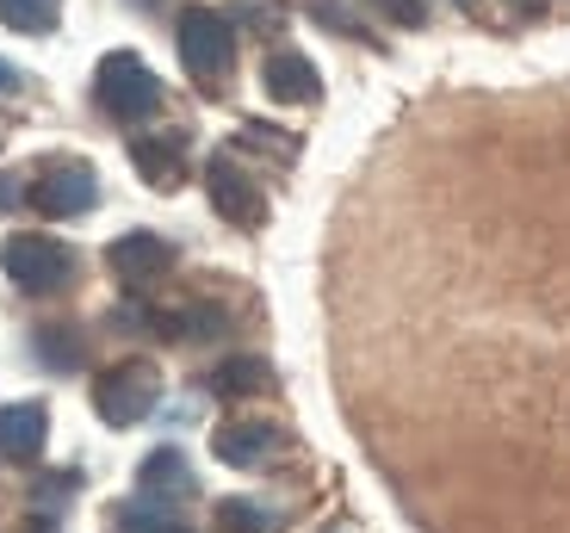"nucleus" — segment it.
Instances as JSON below:
<instances>
[{"instance_id": "1", "label": "nucleus", "mask_w": 570, "mask_h": 533, "mask_svg": "<svg viewBox=\"0 0 570 533\" xmlns=\"http://www.w3.org/2000/svg\"><path fill=\"white\" fill-rule=\"evenodd\" d=\"M94 100H100L118 125H137V118H149L161 106V81L142 57L112 50V57L100 62V75H94Z\"/></svg>"}, {"instance_id": "2", "label": "nucleus", "mask_w": 570, "mask_h": 533, "mask_svg": "<svg viewBox=\"0 0 570 533\" xmlns=\"http://www.w3.org/2000/svg\"><path fill=\"white\" fill-rule=\"evenodd\" d=\"M174 38H180L186 75H199L205 87H217L229 75V62H236V31H229V19L212 13V7H186Z\"/></svg>"}, {"instance_id": "3", "label": "nucleus", "mask_w": 570, "mask_h": 533, "mask_svg": "<svg viewBox=\"0 0 570 533\" xmlns=\"http://www.w3.org/2000/svg\"><path fill=\"white\" fill-rule=\"evenodd\" d=\"M156 397H161V378H156L149 361H125V366H112L106 378H94V409H100L112 428L142 422L149 409H156Z\"/></svg>"}, {"instance_id": "4", "label": "nucleus", "mask_w": 570, "mask_h": 533, "mask_svg": "<svg viewBox=\"0 0 570 533\" xmlns=\"http://www.w3.org/2000/svg\"><path fill=\"white\" fill-rule=\"evenodd\" d=\"M0 260H7V279L19 292H62L75 274V255L62 243H50V236H13L0 248Z\"/></svg>"}, {"instance_id": "5", "label": "nucleus", "mask_w": 570, "mask_h": 533, "mask_svg": "<svg viewBox=\"0 0 570 533\" xmlns=\"http://www.w3.org/2000/svg\"><path fill=\"white\" fill-rule=\"evenodd\" d=\"M205 193H212L217 217H229V224H243V230H255L261 217H267V199L255 193V180H248L243 168L229 156H212V168H205Z\"/></svg>"}, {"instance_id": "6", "label": "nucleus", "mask_w": 570, "mask_h": 533, "mask_svg": "<svg viewBox=\"0 0 570 533\" xmlns=\"http://www.w3.org/2000/svg\"><path fill=\"white\" fill-rule=\"evenodd\" d=\"M106 267H112L125 286H149V279H161L174 267V248L161 243V236H149V230H130V236H118V243L106 248Z\"/></svg>"}, {"instance_id": "7", "label": "nucleus", "mask_w": 570, "mask_h": 533, "mask_svg": "<svg viewBox=\"0 0 570 533\" xmlns=\"http://www.w3.org/2000/svg\"><path fill=\"white\" fill-rule=\"evenodd\" d=\"M94 199H100V180L87 168H57L31 187V205L43 217H81V211H94Z\"/></svg>"}, {"instance_id": "8", "label": "nucleus", "mask_w": 570, "mask_h": 533, "mask_svg": "<svg viewBox=\"0 0 570 533\" xmlns=\"http://www.w3.org/2000/svg\"><path fill=\"white\" fill-rule=\"evenodd\" d=\"M261 81H267V93L285 100V106L316 100V69H311V57H298V50H273V57L261 62Z\"/></svg>"}, {"instance_id": "9", "label": "nucleus", "mask_w": 570, "mask_h": 533, "mask_svg": "<svg viewBox=\"0 0 570 533\" xmlns=\"http://www.w3.org/2000/svg\"><path fill=\"white\" fill-rule=\"evenodd\" d=\"M43 428H50L43 404H7L0 409V460H38Z\"/></svg>"}, {"instance_id": "10", "label": "nucleus", "mask_w": 570, "mask_h": 533, "mask_svg": "<svg viewBox=\"0 0 570 533\" xmlns=\"http://www.w3.org/2000/svg\"><path fill=\"white\" fill-rule=\"evenodd\" d=\"M273 447V428L267 422H224V428L212 434V453L224 465H261Z\"/></svg>"}, {"instance_id": "11", "label": "nucleus", "mask_w": 570, "mask_h": 533, "mask_svg": "<svg viewBox=\"0 0 570 533\" xmlns=\"http://www.w3.org/2000/svg\"><path fill=\"white\" fill-rule=\"evenodd\" d=\"M130 161H137L142 180L180 187V144H168V137H137V144H130Z\"/></svg>"}, {"instance_id": "12", "label": "nucleus", "mask_w": 570, "mask_h": 533, "mask_svg": "<svg viewBox=\"0 0 570 533\" xmlns=\"http://www.w3.org/2000/svg\"><path fill=\"white\" fill-rule=\"evenodd\" d=\"M57 19H62V0H0V26L26 31V38L57 31Z\"/></svg>"}, {"instance_id": "13", "label": "nucleus", "mask_w": 570, "mask_h": 533, "mask_svg": "<svg viewBox=\"0 0 570 533\" xmlns=\"http://www.w3.org/2000/svg\"><path fill=\"white\" fill-rule=\"evenodd\" d=\"M217 527L224 533H273L279 515H273L267 503H248V496H224V503H217Z\"/></svg>"}, {"instance_id": "14", "label": "nucleus", "mask_w": 570, "mask_h": 533, "mask_svg": "<svg viewBox=\"0 0 570 533\" xmlns=\"http://www.w3.org/2000/svg\"><path fill=\"white\" fill-rule=\"evenodd\" d=\"M212 391L217 397H248V391H267V361H224L212 373Z\"/></svg>"}, {"instance_id": "15", "label": "nucleus", "mask_w": 570, "mask_h": 533, "mask_svg": "<svg viewBox=\"0 0 570 533\" xmlns=\"http://www.w3.org/2000/svg\"><path fill=\"white\" fill-rule=\"evenodd\" d=\"M142 491H186V460L174 447L149 453L142 460Z\"/></svg>"}, {"instance_id": "16", "label": "nucleus", "mask_w": 570, "mask_h": 533, "mask_svg": "<svg viewBox=\"0 0 570 533\" xmlns=\"http://www.w3.org/2000/svg\"><path fill=\"white\" fill-rule=\"evenodd\" d=\"M38 354H43L50 366H62V373H69V366H81V342H75L69 329H43V335H38Z\"/></svg>"}, {"instance_id": "17", "label": "nucleus", "mask_w": 570, "mask_h": 533, "mask_svg": "<svg viewBox=\"0 0 570 533\" xmlns=\"http://www.w3.org/2000/svg\"><path fill=\"white\" fill-rule=\"evenodd\" d=\"M118 533H186V527L156 515V509H118Z\"/></svg>"}, {"instance_id": "18", "label": "nucleus", "mask_w": 570, "mask_h": 533, "mask_svg": "<svg viewBox=\"0 0 570 533\" xmlns=\"http://www.w3.org/2000/svg\"><path fill=\"white\" fill-rule=\"evenodd\" d=\"M385 13L403 19V26H415V19H422V0H385Z\"/></svg>"}, {"instance_id": "19", "label": "nucleus", "mask_w": 570, "mask_h": 533, "mask_svg": "<svg viewBox=\"0 0 570 533\" xmlns=\"http://www.w3.org/2000/svg\"><path fill=\"white\" fill-rule=\"evenodd\" d=\"M0 93H19V69H13V62H0Z\"/></svg>"}, {"instance_id": "20", "label": "nucleus", "mask_w": 570, "mask_h": 533, "mask_svg": "<svg viewBox=\"0 0 570 533\" xmlns=\"http://www.w3.org/2000/svg\"><path fill=\"white\" fill-rule=\"evenodd\" d=\"M459 7H471V0H459Z\"/></svg>"}]
</instances>
